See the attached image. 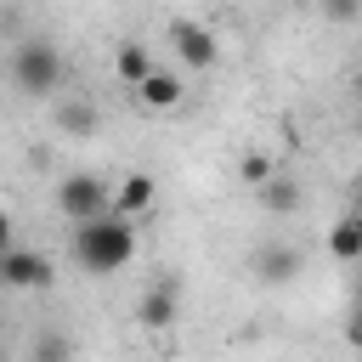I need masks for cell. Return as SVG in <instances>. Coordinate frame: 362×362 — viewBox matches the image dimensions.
I'll use <instances>...</instances> for the list:
<instances>
[{
	"instance_id": "6da1fadb",
	"label": "cell",
	"mask_w": 362,
	"mask_h": 362,
	"mask_svg": "<svg viewBox=\"0 0 362 362\" xmlns=\"http://www.w3.org/2000/svg\"><path fill=\"white\" fill-rule=\"evenodd\" d=\"M74 260L90 272V277H113L136 260V226L124 215H96V221H79L74 226Z\"/></svg>"
},
{
	"instance_id": "7a4b0ae2",
	"label": "cell",
	"mask_w": 362,
	"mask_h": 362,
	"mask_svg": "<svg viewBox=\"0 0 362 362\" xmlns=\"http://www.w3.org/2000/svg\"><path fill=\"white\" fill-rule=\"evenodd\" d=\"M11 85L23 96H34V102L57 96V85H62V51L51 40H23L17 57H11Z\"/></svg>"
},
{
	"instance_id": "3957f363",
	"label": "cell",
	"mask_w": 362,
	"mask_h": 362,
	"mask_svg": "<svg viewBox=\"0 0 362 362\" xmlns=\"http://www.w3.org/2000/svg\"><path fill=\"white\" fill-rule=\"evenodd\" d=\"M57 209H62V215L79 226V221L113 215V192H107V181H102V175L74 170V175H62V181H57Z\"/></svg>"
},
{
	"instance_id": "277c9868",
	"label": "cell",
	"mask_w": 362,
	"mask_h": 362,
	"mask_svg": "<svg viewBox=\"0 0 362 362\" xmlns=\"http://www.w3.org/2000/svg\"><path fill=\"white\" fill-rule=\"evenodd\" d=\"M170 45H175L181 68H192V74H204V68L221 62V40H215L198 17H175V23H170Z\"/></svg>"
},
{
	"instance_id": "5b68a950",
	"label": "cell",
	"mask_w": 362,
	"mask_h": 362,
	"mask_svg": "<svg viewBox=\"0 0 362 362\" xmlns=\"http://www.w3.org/2000/svg\"><path fill=\"white\" fill-rule=\"evenodd\" d=\"M175 317H181V277H158V283L136 300V322H141L147 334H164V328H175Z\"/></svg>"
},
{
	"instance_id": "8992f818",
	"label": "cell",
	"mask_w": 362,
	"mask_h": 362,
	"mask_svg": "<svg viewBox=\"0 0 362 362\" xmlns=\"http://www.w3.org/2000/svg\"><path fill=\"white\" fill-rule=\"evenodd\" d=\"M51 260L45 255H34V249H23V243H11L6 255H0V283L6 288H51Z\"/></svg>"
},
{
	"instance_id": "52a82bcc",
	"label": "cell",
	"mask_w": 362,
	"mask_h": 362,
	"mask_svg": "<svg viewBox=\"0 0 362 362\" xmlns=\"http://www.w3.org/2000/svg\"><path fill=\"white\" fill-rule=\"evenodd\" d=\"M249 266H255L260 283H294V272H300V249H294V243H260Z\"/></svg>"
},
{
	"instance_id": "ba28073f",
	"label": "cell",
	"mask_w": 362,
	"mask_h": 362,
	"mask_svg": "<svg viewBox=\"0 0 362 362\" xmlns=\"http://www.w3.org/2000/svg\"><path fill=\"white\" fill-rule=\"evenodd\" d=\"M153 192H158V181L153 175H124L119 187H113V215H124V221H136V215H147L153 209Z\"/></svg>"
},
{
	"instance_id": "9c48e42d",
	"label": "cell",
	"mask_w": 362,
	"mask_h": 362,
	"mask_svg": "<svg viewBox=\"0 0 362 362\" xmlns=\"http://www.w3.org/2000/svg\"><path fill=\"white\" fill-rule=\"evenodd\" d=\"M328 255L345 260V266H362V215H356V209L328 226Z\"/></svg>"
},
{
	"instance_id": "30bf717a",
	"label": "cell",
	"mask_w": 362,
	"mask_h": 362,
	"mask_svg": "<svg viewBox=\"0 0 362 362\" xmlns=\"http://www.w3.org/2000/svg\"><path fill=\"white\" fill-rule=\"evenodd\" d=\"M113 74H119V79H124V85L136 90V85H147V79H153L158 68H153V51H147V45H136V40H124V45L113 51Z\"/></svg>"
},
{
	"instance_id": "8fae6325",
	"label": "cell",
	"mask_w": 362,
	"mask_h": 362,
	"mask_svg": "<svg viewBox=\"0 0 362 362\" xmlns=\"http://www.w3.org/2000/svg\"><path fill=\"white\" fill-rule=\"evenodd\" d=\"M130 96H136V102H141V107H153V113H170V107H181V79H175V74H164V68H158V74H153V79H147V85H136V90H130Z\"/></svg>"
},
{
	"instance_id": "7c38bea8",
	"label": "cell",
	"mask_w": 362,
	"mask_h": 362,
	"mask_svg": "<svg viewBox=\"0 0 362 362\" xmlns=\"http://www.w3.org/2000/svg\"><path fill=\"white\" fill-rule=\"evenodd\" d=\"M57 124L68 130V136H96V124H102V113H96V102H57Z\"/></svg>"
},
{
	"instance_id": "4fadbf2b",
	"label": "cell",
	"mask_w": 362,
	"mask_h": 362,
	"mask_svg": "<svg viewBox=\"0 0 362 362\" xmlns=\"http://www.w3.org/2000/svg\"><path fill=\"white\" fill-rule=\"evenodd\" d=\"M255 198H260V209H266V215H294V209H300V187H294V181H283V175H272L266 187H255Z\"/></svg>"
},
{
	"instance_id": "5bb4252c",
	"label": "cell",
	"mask_w": 362,
	"mask_h": 362,
	"mask_svg": "<svg viewBox=\"0 0 362 362\" xmlns=\"http://www.w3.org/2000/svg\"><path fill=\"white\" fill-rule=\"evenodd\" d=\"M28 362H74V345H68V334H62V328H40V334H34V351H28Z\"/></svg>"
},
{
	"instance_id": "9a60e30c",
	"label": "cell",
	"mask_w": 362,
	"mask_h": 362,
	"mask_svg": "<svg viewBox=\"0 0 362 362\" xmlns=\"http://www.w3.org/2000/svg\"><path fill=\"white\" fill-rule=\"evenodd\" d=\"M238 175H243V181H249V187H266V181H272V175H277V170H272V158H260V153H249V158H243V164H238Z\"/></svg>"
},
{
	"instance_id": "2e32d148",
	"label": "cell",
	"mask_w": 362,
	"mask_h": 362,
	"mask_svg": "<svg viewBox=\"0 0 362 362\" xmlns=\"http://www.w3.org/2000/svg\"><path fill=\"white\" fill-rule=\"evenodd\" d=\"M322 11H328L334 23H356V17H362V0H322Z\"/></svg>"
},
{
	"instance_id": "e0dca14e",
	"label": "cell",
	"mask_w": 362,
	"mask_h": 362,
	"mask_svg": "<svg viewBox=\"0 0 362 362\" xmlns=\"http://www.w3.org/2000/svg\"><path fill=\"white\" fill-rule=\"evenodd\" d=\"M345 339H351V345H356V351H362V311H356V317H351V322H345Z\"/></svg>"
},
{
	"instance_id": "ac0fdd59",
	"label": "cell",
	"mask_w": 362,
	"mask_h": 362,
	"mask_svg": "<svg viewBox=\"0 0 362 362\" xmlns=\"http://www.w3.org/2000/svg\"><path fill=\"white\" fill-rule=\"evenodd\" d=\"M351 90H356V96H362V68H356V74H351Z\"/></svg>"
},
{
	"instance_id": "d6986e66",
	"label": "cell",
	"mask_w": 362,
	"mask_h": 362,
	"mask_svg": "<svg viewBox=\"0 0 362 362\" xmlns=\"http://www.w3.org/2000/svg\"><path fill=\"white\" fill-rule=\"evenodd\" d=\"M356 311H362V277H356Z\"/></svg>"
},
{
	"instance_id": "ffe728a7",
	"label": "cell",
	"mask_w": 362,
	"mask_h": 362,
	"mask_svg": "<svg viewBox=\"0 0 362 362\" xmlns=\"http://www.w3.org/2000/svg\"><path fill=\"white\" fill-rule=\"evenodd\" d=\"M356 215H362V181H356Z\"/></svg>"
}]
</instances>
